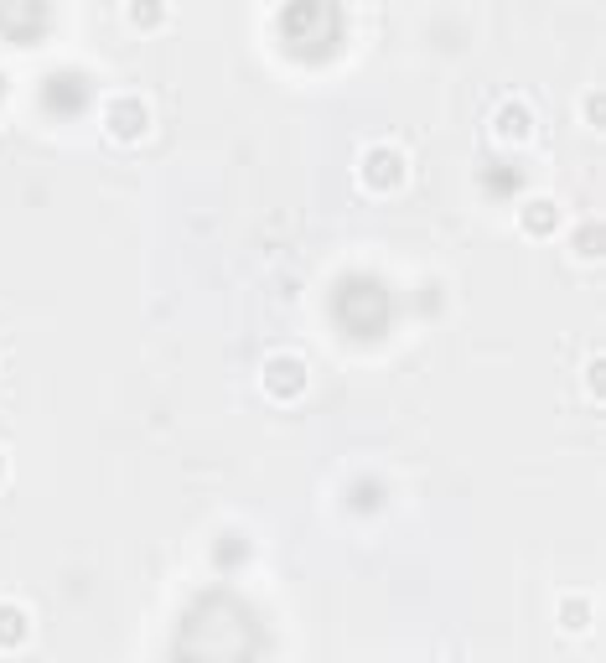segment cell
Returning a JSON list of instances; mask_svg holds the SVG:
<instances>
[{
	"instance_id": "cell-1",
	"label": "cell",
	"mask_w": 606,
	"mask_h": 663,
	"mask_svg": "<svg viewBox=\"0 0 606 663\" xmlns=\"http://www.w3.org/2000/svg\"><path fill=\"white\" fill-rule=\"evenodd\" d=\"M301 384H306V363H301V358H269L265 363V389L275 394V399L301 394Z\"/></svg>"
},
{
	"instance_id": "cell-2",
	"label": "cell",
	"mask_w": 606,
	"mask_h": 663,
	"mask_svg": "<svg viewBox=\"0 0 606 663\" xmlns=\"http://www.w3.org/2000/svg\"><path fill=\"white\" fill-rule=\"evenodd\" d=\"M518 223H524V234H550V228H555V202H550V197H539V202H524Z\"/></svg>"
},
{
	"instance_id": "cell-3",
	"label": "cell",
	"mask_w": 606,
	"mask_h": 663,
	"mask_svg": "<svg viewBox=\"0 0 606 663\" xmlns=\"http://www.w3.org/2000/svg\"><path fill=\"white\" fill-rule=\"evenodd\" d=\"M109 124L124 130V135H135V130H141V98H130V104L115 98V104H109Z\"/></svg>"
},
{
	"instance_id": "cell-4",
	"label": "cell",
	"mask_w": 606,
	"mask_h": 663,
	"mask_svg": "<svg viewBox=\"0 0 606 663\" xmlns=\"http://www.w3.org/2000/svg\"><path fill=\"white\" fill-rule=\"evenodd\" d=\"M21 633H26V616L16 612V607H0V642L21 638Z\"/></svg>"
},
{
	"instance_id": "cell-5",
	"label": "cell",
	"mask_w": 606,
	"mask_h": 663,
	"mask_svg": "<svg viewBox=\"0 0 606 663\" xmlns=\"http://www.w3.org/2000/svg\"><path fill=\"white\" fill-rule=\"evenodd\" d=\"M565 622H559V627H565V633H581L585 627V616H591V607H585V601H576V596H570V601H565Z\"/></svg>"
}]
</instances>
